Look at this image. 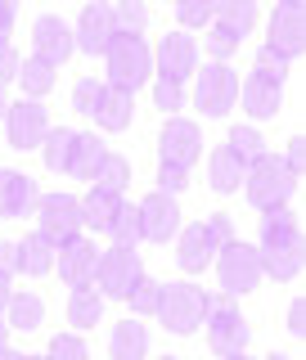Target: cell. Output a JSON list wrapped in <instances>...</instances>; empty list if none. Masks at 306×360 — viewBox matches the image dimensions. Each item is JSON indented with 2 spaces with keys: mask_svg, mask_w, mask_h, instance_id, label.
Returning <instances> with one entry per match:
<instances>
[{
  "mask_svg": "<svg viewBox=\"0 0 306 360\" xmlns=\"http://www.w3.org/2000/svg\"><path fill=\"white\" fill-rule=\"evenodd\" d=\"M257 234H262V248H257V257H262V275L279 279V284L298 279V270L306 262V239H302L298 212H293V207H270V212H262Z\"/></svg>",
  "mask_w": 306,
  "mask_h": 360,
  "instance_id": "cell-1",
  "label": "cell"
},
{
  "mask_svg": "<svg viewBox=\"0 0 306 360\" xmlns=\"http://www.w3.org/2000/svg\"><path fill=\"white\" fill-rule=\"evenodd\" d=\"M239 189L248 194V202H253L257 212H270V207H288V198L298 194V176L288 172L284 158L262 153V158H253V162H248Z\"/></svg>",
  "mask_w": 306,
  "mask_h": 360,
  "instance_id": "cell-2",
  "label": "cell"
},
{
  "mask_svg": "<svg viewBox=\"0 0 306 360\" xmlns=\"http://www.w3.org/2000/svg\"><path fill=\"white\" fill-rule=\"evenodd\" d=\"M104 72H108V86L117 90H140L144 82L153 77V50L144 37H131V32H117L113 45L104 50Z\"/></svg>",
  "mask_w": 306,
  "mask_h": 360,
  "instance_id": "cell-3",
  "label": "cell"
},
{
  "mask_svg": "<svg viewBox=\"0 0 306 360\" xmlns=\"http://www.w3.org/2000/svg\"><path fill=\"white\" fill-rule=\"evenodd\" d=\"M203 329H208V347H212L221 360L248 352V342H253L248 315L234 307L230 292H217V297H208V320H203Z\"/></svg>",
  "mask_w": 306,
  "mask_h": 360,
  "instance_id": "cell-4",
  "label": "cell"
},
{
  "mask_svg": "<svg viewBox=\"0 0 306 360\" xmlns=\"http://www.w3.org/2000/svg\"><path fill=\"white\" fill-rule=\"evenodd\" d=\"M208 288L198 284H162V302H158V324H162L167 333L176 338H189L194 329H203V320H208Z\"/></svg>",
  "mask_w": 306,
  "mask_h": 360,
  "instance_id": "cell-5",
  "label": "cell"
},
{
  "mask_svg": "<svg viewBox=\"0 0 306 360\" xmlns=\"http://www.w3.org/2000/svg\"><path fill=\"white\" fill-rule=\"evenodd\" d=\"M32 217H37V234L50 248H59L68 239H77L82 234V198L72 194H45L37 198V207H32Z\"/></svg>",
  "mask_w": 306,
  "mask_h": 360,
  "instance_id": "cell-6",
  "label": "cell"
},
{
  "mask_svg": "<svg viewBox=\"0 0 306 360\" xmlns=\"http://www.w3.org/2000/svg\"><path fill=\"white\" fill-rule=\"evenodd\" d=\"M212 262H217L221 288L230 292V297H243V292H253L257 284H262V257H257V248H253V243L230 239L217 257H212Z\"/></svg>",
  "mask_w": 306,
  "mask_h": 360,
  "instance_id": "cell-7",
  "label": "cell"
},
{
  "mask_svg": "<svg viewBox=\"0 0 306 360\" xmlns=\"http://www.w3.org/2000/svg\"><path fill=\"white\" fill-rule=\"evenodd\" d=\"M144 279V262L135 248H117L113 243L108 252L99 248V266H95V288L104 297H127V292Z\"/></svg>",
  "mask_w": 306,
  "mask_h": 360,
  "instance_id": "cell-8",
  "label": "cell"
},
{
  "mask_svg": "<svg viewBox=\"0 0 306 360\" xmlns=\"http://www.w3.org/2000/svg\"><path fill=\"white\" fill-rule=\"evenodd\" d=\"M194 104L208 112V117H225L239 99V77H234L230 63H208V68H194Z\"/></svg>",
  "mask_w": 306,
  "mask_h": 360,
  "instance_id": "cell-9",
  "label": "cell"
},
{
  "mask_svg": "<svg viewBox=\"0 0 306 360\" xmlns=\"http://www.w3.org/2000/svg\"><path fill=\"white\" fill-rule=\"evenodd\" d=\"M198 153H203V131L189 117H167V127L158 131V162L194 172Z\"/></svg>",
  "mask_w": 306,
  "mask_h": 360,
  "instance_id": "cell-10",
  "label": "cell"
},
{
  "mask_svg": "<svg viewBox=\"0 0 306 360\" xmlns=\"http://www.w3.org/2000/svg\"><path fill=\"white\" fill-rule=\"evenodd\" d=\"M135 207H140V239L167 243V239H176V234H180V202L172 194L153 189V194H144Z\"/></svg>",
  "mask_w": 306,
  "mask_h": 360,
  "instance_id": "cell-11",
  "label": "cell"
},
{
  "mask_svg": "<svg viewBox=\"0 0 306 360\" xmlns=\"http://www.w3.org/2000/svg\"><path fill=\"white\" fill-rule=\"evenodd\" d=\"M45 131H50V112L37 99H18V104L5 108V135L14 149H41Z\"/></svg>",
  "mask_w": 306,
  "mask_h": 360,
  "instance_id": "cell-12",
  "label": "cell"
},
{
  "mask_svg": "<svg viewBox=\"0 0 306 360\" xmlns=\"http://www.w3.org/2000/svg\"><path fill=\"white\" fill-rule=\"evenodd\" d=\"M266 45L279 50L284 59H298V54L306 50V9L302 5H275V9H270Z\"/></svg>",
  "mask_w": 306,
  "mask_h": 360,
  "instance_id": "cell-13",
  "label": "cell"
},
{
  "mask_svg": "<svg viewBox=\"0 0 306 360\" xmlns=\"http://www.w3.org/2000/svg\"><path fill=\"white\" fill-rule=\"evenodd\" d=\"M95 266H99V248L90 243L86 234H77V239L54 248V270H59L63 284H72V288L95 284Z\"/></svg>",
  "mask_w": 306,
  "mask_h": 360,
  "instance_id": "cell-14",
  "label": "cell"
},
{
  "mask_svg": "<svg viewBox=\"0 0 306 360\" xmlns=\"http://www.w3.org/2000/svg\"><path fill=\"white\" fill-rule=\"evenodd\" d=\"M113 37H117V18H113V5L108 0H90V5L82 9V18H77V32H72V41H77V50H86V54H104Z\"/></svg>",
  "mask_w": 306,
  "mask_h": 360,
  "instance_id": "cell-15",
  "label": "cell"
},
{
  "mask_svg": "<svg viewBox=\"0 0 306 360\" xmlns=\"http://www.w3.org/2000/svg\"><path fill=\"white\" fill-rule=\"evenodd\" d=\"M32 45H37V59H45L50 68H63L72 59V50H77L72 27H68L59 14H41L32 22Z\"/></svg>",
  "mask_w": 306,
  "mask_h": 360,
  "instance_id": "cell-16",
  "label": "cell"
},
{
  "mask_svg": "<svg viewBox=\"0 0 306 360\" xmlns=\"http://www.w3.org/2000/svg\"><path fill=\"white\" fill-rule=\"evenodd\" d=\"M239 99H243V108H248L253 122H270L284 108V82H275V77H266V72L253 68V77L239 86Z\"/></svg>",
  "mask_w": 306,
  "mask_h": 360,
  "instance_id": "cell-17",
  "label": "cell"
},
{
  "mask_svg": "<svg viewBox=\"0 0 306 360\" xmlns=\"http://www.w3.org/2000/svg\"><path fill=\"white\" fill-rule=\"evenodd\" d=\"M37 180L27 172H0V217L5 221H18V217H32V207H37Z\"/></svg>",
  "mask_w": 306,
  "mask_h": 360,
  "instance_id": "cell-18",
  "label": "cell"
},
{
  "mask_svg": "<svg viewBox=\"0 0 306 360\" xmlns=\"http://www.w3.org/2000/svg\"><path fill=\"white\" fill-rule=\"evenodd\" d=\"M194 68H198V45H194V37H185V32H167V37L158 41V72H162V77L185 82Z\"/></svg>",
  "mask_w": 306,
  "mask_h": 360,
  "instance_id": "cell-19",
  "label": "cell"
},
{
  "mask_svg": "<svg viewBox=\"0 0 306 360\" xmlns=\"http://www.w3.org/2000/svg\"><path fill=\"white\" fill-rule=\"evenodd\" d=\"M176 239H180V243H176V266L185 270V275H203V270L212 266V257H217V248H212L208 230H203V221L185 225Z\"/></svg>",
  "mask_w": 306,
  "mask_h": 360,
  "instance_id": "cell-20",
  "label": "cell"
},
{
  "mask_svg": "<svg viewBox=\"0 0 306 360\" xmlns=\"http://www.w3.org/2000/svg\"><path fill=\"white\" fill-rule=\"evenodd\" d=\"M95 127L99 131H127L131 127V117H135V99H131V90H117V86H104V95H99V104H95Z\"/></svg>",
  "mask_w": 306,
  "mask_h": 360,
  "instance_id": "cell-21",
  "label": "cell"
},
{
  "mask_svg": "<svg viewBox=\"0 0 306 360\" xmlns=\"http://www.w3.org/2000/svg\"><path fill=\"white\" fill-rule=\"evenodd\" d=\"M108 356H113V360H144V356H149V329L140 324V315L113 324V333H108Z\"/></svg>",
  "mask_w": 306,
  "mask_h": 360,
  "instance_id": "cell-22",
  "label": "cell"
},
{
  "mask_svg": "<svg viewBox=\"0 0 306 360\" xmlns=\"http://www.w3.org/2000/svg\"><path fill=\"white\" fill-rule=\"evenodd\" d=\"M104 140L99 135H77L72 140V158H68V172L63 176H72V180H95L99 176V167H104Z\"/></svg>",
  "mask_w": 306,
  "mask_h": 360,
  "instance_id": "cell-23",
  "label": "cell"
},
{
  "mask_svg": "<svg viewBox=\"0 0 306 360\" xmlns=\"http://www.w3.org/2000/svg\"><path fill=\"white\" fill-rule=\"evenodd\" d=\"M243 172H248V162L230 149V144H221V149L212 153L208 180H212V189H217V194H234V189L243 185Z\"/></svg>",
  "mask_w": 306,
  "mask_h": 360,
  "instance_id": "cell-24",
  "label": "cell"
},
{
  "mask_svg": "<svg viewBox=\"0 0 306 360\" xmlns=\"http://www.w3.org/2000/svg\"><path fill=\"white\" fill-rule=\"evenodd\" d=\"M99 320H104V292H99L95 284L72 288V297H68V324H77V329H95Z\"/></svg>",
  "mask_w": 306,
  "mask_h": 360,
  "instance_id": "cell-25",
  "label": "cell"
},
{
  "mask_svg": "<svg viewBox=\"0 0 306 360\" xmlns=\"http://www.w3.org/2000/svg\"><path fill=\"white\" fill-rule=\"evenodd\" d=\"M5 324H14L18 333H32L45 324V302L37 297V292H14L5 307Z\"/></svg>",
  "mask_w": 306,
  "mask_h": 360,
  "instance_id": "cell-26",
  "label": "cell"
},
{
  "mask_svg": "<svg viewBox=\"0 0 306 360\" xmlns=\"http://www.w3.org/2000/svg\"><path fill=\"white\" fill-rule=\"evenodd\" d=\"M117 202H122V194H113V189H90L86 194V202H82V230H99L104 234L108 230V221H113V212H117Z\"/></svg>",
  "mask_w": 306,
  "mask_h": 360,
  "instance_id": "cell-27",
  "label": "cell"
},
{
  "mask_svg": "<svg viewBox=\"0 0 306 360\" xmlns=\"http://www.w3.org/2000/svg\"><path fill=\"white\" fill-rule=\"evenodd\" d=\"M50 266H54V248L45 243L41 234H27V239H18V275L41 279V275H50Z\"/></svg>",
  "mask_w": 306,
  "mask_h": 360,
  "instance_id": "cell-28",
  "label": "cell"
},
{
  "mask_svg": "<svg viewBox=\"0 0 306 360\" xmlns=\"http://www.w3.org/2000/svg\"><path fill=\"white\" fill-rule=\"evenodd\" d=\"M217 27H230L234 37H248L257 27V0H217Z\"/></svg>",
  "mask_w": 306,
  "mask_h": 360,
  "instance_id": "cell-29",
  "label": "cell"
},
{
  "mask_svg": "<svg viewBox=\"0 0 306 360\" xmlns=\"http://www.w3.org/2000/svg\"><path fill=\"white\" fill-rule=\"evenodd\" d=\"M108 239L117 243V248H135V243H144L140 239V207H135V202H127L122 198L117 202V212H113V221H108Z\"/></svg>",
  "mask_w": 306,
  "mask_h": 360,
  "instance_id": "cell-30",
  "label": "cell"
},
{
  "mask_svg": "<svg viewBox=\"0 0 306 360\" xmlns=\"http://www.w3.org/2000/svg\"><path fill=\"white\" fill-rule=\"evenodd\" d=\"M72 140H77V131H68V127H50V131H45V140H41V158H45V167H50V172H68Z\"/></svg>",
  "mask_w": 306,
  "mask_h": 360,
  "instance_id": "cell-31",
  "label": "cell"
},
{
  "mask_svg": "<svg viewBox=\"0 0 306 360\" xmlns=\"http://www.w3.org/2000/svg\"><path fill=\"white\" fill-rule=\"evenodd\" d=\"M18 86L27 90V99L50 95V90H54V68L32 54V59H23V63H18Z\"/></svg>",
  "mask_w": 306,
  "mask_h": 360,
  "instance_id": "cell-32",
  "label": "cell"
},
{
  "mask_svg": "<svg viewBox=\"0 0 306 360\" xmlns=\"http://www.w3.org/2000/svg\"><path fill=\"white\" fill-rule=\"evenodd\" d=\"M113 18H117V32L140 37V32L149 27V5H144V0H117V5H113Z\"/></svg>",
  "mask_w": 306,
  "mask_h": 360,
  "instance_id": "cell-33",
  "label": "cell"
},
{
  "mask_svg": "<svg viewBox=\"0 0 306 360\" xmlns=\"http://www.w3.org/2000/svg\"><path fill=\"white\" fill-rule=\"evenodd\" d=\"M158 302H162V284H158V279H149V275H144L140 284L127 292L131 315H153V311H158Z\"/></svg>",
  "mask_w": 306,
  "mask_h": 360,
  "instance_id": "cell-34",
  "label": "cell"
},
{
  "mask_svg": "<svg viewBox=\"0 0 306 360\" xmlns=\"http://www.w3.org/2000/svg\"><path fill=\"white\" fill-rule=\"evenodd\" d=\"M95 185H99V189H113V194H122V189L131 185V162H127V158H117V153H108L104 167H99V176H95Z\"/></svg>",
  "mask_w": 306,
  "mask_h": 360,
  "instance_id": "cell-35",
  "label": "cell"
},
{
  "mask_svg": "<svg viewBox=\"0 0 306 360\" xmlns=\"http://www.w3.org/2000/svg\"><path fill=\"white\" fill-rule=\"evenodd\" d=\"M153 108H162V112H176L185 108V82H176V77H158L153 82Z\"/></svg>",
  "mask_w": 306,
  "mask_h": 360,
  "instance_id": "cell-36",
  "label": "cell"
},
{
  "mask_svg": "<svg viewBox=\"0 0 306 360\" xmlns=\"http://www.w3.org/2000/svg\"><path fill=\"white\" fill-rule=\"evenodd\" d=\"M225 144H230L243 162H253V158L266 153V140H262V131H257V127H230V140H225Z\"/></svg>",
  "mask_w": 306,
  "mask_h": 360,
  "instance_id": "cell-37",
  "label": "cell"
},
{
  "mask_svg": "<svg viewBox=\"0 0 306 360\" xmlns=\"http://www.w3.org/2000/svg\"><path fill=\"white\" fill-rule=\"evenodd\" d=\"M212 14H217V0H176L180 27H208Z\"/></svg>",
  "mask_w": 306,
  "mask_h": 360,
  "instance_id": "cell-38",
  "label": "cell"
},
{
  "mask_svg": "<svg viewBox=\"0 0 306 360\" xmlns=\"http://www.w3.org/2000/svg\"><path fill=\"white\" fill-rule=\"evenodd\" d=\"M239 45H243V37H234L230 27H212L203 50L212 54V63H225V59H234V50H239Z\"/></svg>",
  "mask_w": 306,
  "mask_h": 360,
  "instance_id": "cell-39",
  "label": "cell"
},
{
  "mask_svg": "<svg viewBox=\"0 0 306 360\" xmlns=\"http://www.w3.org/2000/svg\"><path fill=\"white\" fill-rule=\"evenodd\" d=\"M45 360H90L86 338H77V333H59V338H50V352H45Z\"/></svg>",
  "mask_w": 306,
  "mask_h": 360,
  "instance_id": "cell-40",
  "label": "cell"
},
{
  "mask_svg": "<svg viewBox=\"0 0 306 360\" xmlns=\"http://www.w3.org/2000/svg\"><path fill=\"white\" fill-rule=\"evenodd\" d=\"M99 95H104V82H95V77H82V82L72 86V112H95Z\"/></svg>",
  "mask_w": 306,
  "mask_h": 360,
  "instance_id": "cell-41",
  "label": "cell"
},
{
  "mask_svg": "<svg viewBox=\"0 0 306 360\" xmlns=\"http://www.w3.org/2000/svg\"><path fill=\"white\" fill-rule=\"evenodd\" d=\"M158 189H162V194H185L189 189V172L185 167H167V162H158Z\"/></svg>",
  "mask_w": 306,
  "mask_h": 360,
  "instance_id": "cell-42",
  "label": "cell"
},
{
  "mask_svg": "<svg viewBox=\"0 0 306 360\" xmlns=\"http://www.w3.org/2000/svg\"><path fill=\"white\" fill-rule=\"evenodd\" d=\"M288 63H293V59H284V54L270 50V45H262V50H257V72L275 77V82H284V77H288Z\"/></svg>",
  "mask_w": 306,
  "mask_h": 360,
  "instance_id": "cell-43",
  "label": "cell"
},
{
  "mask_svg": "<svg viewBox=\"0 0 306 360\" xmlns=\"http://www.w3.org/2000/svg\"><path fill=\"white\" fill-rule=\"evenodd\" d=\"M203 230H208V239H212V248H217V252H221V248L234 239V221L225 217V212H217V217H208V221H203Z\"/></svg>",
  "mask_w": 306,
  "mask_h": 360,
  "instance_id": "cell-44",
  "label": "cell"
},
{
  "mask_svg": "<svg viewBox=\"0 0 306 360\" xmlns=\"http://www.w3.org/2000/svg\"><path fill=\"white\" fill-rule=\"evenodd\" d=\"M18 63H23V54L5 41V45H0V90H5L9 82H18Z\"/></svg>",
  "mask_w": 306,
  "mask_h": 360,
  "instance_id": "cell-45",
  "label": "cell"
},
{
  "mask_svg": "<svg viewBox=\"0 0 306 360\" xmlns=\"http://www.w3.org/2000/svg\"><path fill=\"white\" fill-rule=\"evenodd\" d=\"M284 162H288V172H293V176H302V167H306V140H302V135H293V140H288Z\"/></svg>",
  "mask_w": 306,
  "mask_h": 360,
  "instance_id": "cell-46",
  "label": "cell"
},
{
  "mask_svg": "<svg viewBox=\"0 0 306 360\" xmlns=\"http://www.w3.org/2000/svg\"><path fill=\"white\" fill-rule=\"evenodd\" d=\"M14 18H18V0H0V45L14 37Z\"/></svg>",
  "mask_w": 306,
  "mask_h": 360,
  "instance_id": "cell-47",
  "label": "cell"
},
{
  "mask_svg": "<svg viewBox=\"0 0 306 360\" xmlns=\"http://www.w3.org/2000/svg\"><path fill=\"white\" fill-rule=\"evenodd\" d=\"M288 333H293V338L306 333V302H302V297H293V307H288Z\"/></svg>",
  "mask_w": 306,
  "mask_h": 360,
  "instance_id": "cell-48",
  "label": "cell"
},
{
  "mask_svg": "<svg viewBox=\"0 0 306 360\" xmlns=\"http://www.w3.org/2000/svg\"><path fill=\"white\" fill-rule=\"evenodd\" d=\"M0 270H5V275H14V270H18V243L0 239Z\"/></svg>",
  "mask_w": 306,
  "mask_h": 360,
  "instance_id": "cell-49",
  "label": "cell"
},
{
  "mask_svg": "<svg viewBox=\"0 0 306 360\" xmlns=\"http://www.w3.org/2000/svg\"><path fill=\"white\" fill-rule=\"evenodd\" d=\"M9 297H14V279L0 270V315H5V307H9Z\"/></svg>",
  "mask_w": 306,
  "mask_h": 360,
  "instance_id": "cell-50",
  "label": "cell"
},
{
  "mask_svg": "<svg viewBox=\"0 0 306 360\" xmlns=\"http://www.w3.org/2000/svg\"><path fill=\"white\" fill-rule=\"evenodd\" d=\"M5 347H9V324L0 320V352H5Z\"/></svg>",
  "mask_w": 306,
  "mask_h": 360,
  "instance_id": "cell-51",
  "label": "cell"
},
{
  "mask_svg": "<svg viewBox=\"0 0 306 360\" xmlns=\"http://www.w3.org/2000/svg\"><path fill=\"white\" fill-rule=\"evenodd\" d=\"M0 360H23V352H9V347H5V352H0Z\"/></svg>",
  "mask_w": 306,
  "mask_h": 360,
  "instance_id": "cell-52",
  "label": "cell"
},
{
  "mask_svg": "<svg viewBox=\"0 0 306 360\" xmlns=\"http://www.w3.org/2000/svg\"><path fill=\"white\" fill-rule=\"evenodd\" d=\"M5 108H9V99H5V90H0V122H5Z\"/></svg>",
  "mask_w": 306,
  "mask_h": 360,
  "instance_id": "cell-53",
  "label": "cell"
},
{
  "mask_svg": "<svg viewBox=\"0 0 306 360\" xmlns=\"http://www.w3.org/2000/svg\"><path fill=\"white\" fill-rule=\"evenodd\" d=\"M266 360H288V356H284V352H270V356H266Z\"/></svg>",
  "mask_w": 306,
  "mask_h": 360,
  "instance_id": "cell-54",
  "label": "cell"
},
{
  "mask_svg": "<svg viewBox=\"0 0 306 360\" xmlns=\"http://www.w3.org/2000/svg\"><path fill=\"white\" fill-rule=\"evenodd\" d=\"M279 5H302L306 9V0H279Z\"/></svg>",
  "mask_w": 306,
  "mask_h": 360,
  "instance_id": "cell-55",
  "label": "cell"
},
{
  "mask_svg": "<svg viewBox=\"0 0 306 360\" xmlns=\"http://www.w3.org/2000/svg\"><path fill=\"white\" fill-rule=\"evenodd\" d=\"M230 360H253V356H248V352H239V356H230Z\"/></svg>",
  "mask_w": 306,
  "mask_h": 360,
  "instance_id": "cell-56",
  "label": "cell"
},
{
  "mask_svg": "<svg viewBox=\"0 0 306 360\" xmlns=\"http://www.w3.org/2000/svg\"><path fill=\"white\" fill-rule=\"evenodd\" d=\"M158 360H180V356H158Z\"/></svg>",
  "mask_w": 306,
  "mask_h": 360,
  "instance_id": "cell-57",
  "label": "cell"
},
{
  "mask_svg": "<svg viewBox=\"0 0 306 360\" xmlns=\"http://www.w3.org/2000/svg\"><path fill=\"white\" fill-rule=\"evenodd\" d=\"M23 360H45V356H23Z\"/></svg>",
  "mask_w": 306,
  "mask_h": 360,
  "instance_id": "cell-58",
  "label": "cell"
}]
</instances>
